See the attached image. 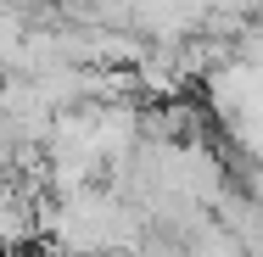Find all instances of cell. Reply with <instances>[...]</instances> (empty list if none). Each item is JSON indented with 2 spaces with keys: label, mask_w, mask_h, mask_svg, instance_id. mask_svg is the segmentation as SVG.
I'll list each match as a JSON object with an SVG mask.
<instances>
[{
  "label": "cell",
  "mask_w": 263,
  "mask_h": 257,
  "mask_svg": "<svg viewBox=\"0 0 263 257\" xmlns=\"http://www.w3.org/2000/svg\"><path fill=\"white\" fill-rule=\"evenodd\" d=\"M185 257H247V246L235 241L230 224H196V235H191Z\"/></svg>",
  "instance_id": "6da1fadb"
}]
</instances>
